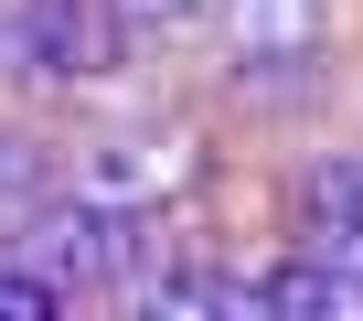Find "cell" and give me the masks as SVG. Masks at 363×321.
I'll return each instance as SVG.
<instances>
[{
  "instance_id": "6",
  "label": "cell",
  "mask_w": 363,
  "mask_h": 321,
  "mask_svg": "<svg viewBox=\"0 0 363 321\" xmlns=\"http://www.w3.org/2000/svg\"><path fill=\"white\" fill-rule=\"evenodd\" d=\"M33 193H43V172H33V150L0 129V225H22L33 214Z\"/></svg>"
},
{
  "instance_id": "2",
  "label": "cell",
  "mask_w": 363,
  "mask_h": 321,
  "mask_svg": "<svg viewBox=\"0 0 363 321\" xmlns=\"http://www.w3.org/2000/svg\"><path fill=\"white\" fill-rule=\"evenodd\" d=\"M182 183H193V150H182L171 129H118V139L86 150V172H75V193L86 204H118V214H150Z\"/></svg>"
},
{
  "instance_id": "1",
  "label": "cell",
  "mask_w": 363,
  "mask_h": 321,
  "mask_svg": "<svg viewBox=\"0 0 363 321\" xmlns=\"http://www.w3.org/2000/svg\"><path fill=\"white\" fill-rule=\"evenodd\" d=\"M214 11H225V65H235L257 97L320 86V54H331V0H214Z\"/></svg>"
},
{
  "instance_id": "4",
  "label": "cell",
  "mask_w": 363,
  "mask_h": 321,
  "mask_svg": "<svg viewBox=\"0 0 363 321\" xmlns=\"http://www.w3.org/2000/svg\"><path fill=\"white\" fill-rule=\"evenodd\" d=\"M299 214H310V236H299V246L363 278V160H320L310 193H299Z\"/></svg>"
},
{
  "instance_id": "5",
  "label": "cell",
  "mask_w": 363,
  "mask_h": 321,
  "mask_svg": "<svg viewBox=\"0 0 363 321\" xmlns=\"http://www.w3.org/2000/svg\"><path fill=\"white\" fill-rule=\"evenodd\" d=\"M107 22H128V33H182V22H203L214 0H96Z\"/></svg>"
},
{
  "instance_id": "3",
  "label": "cell",
  "mask_w": 363,
  "mask_h": 321,
  "mask_svg": "<svg viewBox=\"0 0 363 321\" xmlns=\"http://www.w3.org/2000/svg\"><path fill=\"white\" fill-rule=\"evenodd\" d=\"M0 65L54 86V75H86L96 65V33H86V0H0Z\"/></svg>"
}]
</instances>
